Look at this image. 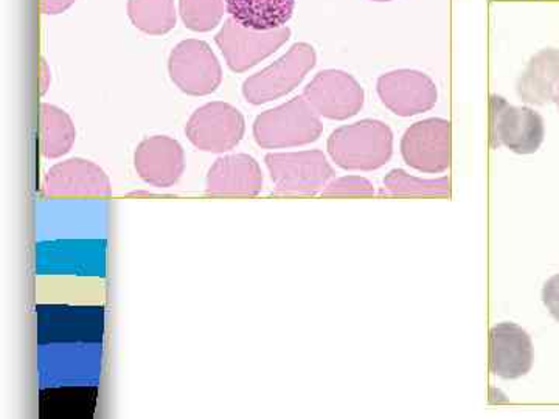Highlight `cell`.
<instances>
[{"mask_svg":"<svg viewBox=\"0 0 559 419\" xmlns=\"http://www.w3.org/2000/svg\"><path fill=\"white\" fill-rule=\"evenodd\" d=\"M326 148L342 170H380L392 159L393 132L384 121L360 120L334 131Z\"/></svg>","mask_w":559,"mask_h":419,"instance_id":"cell-1","label":"cell"},{"mask_svg":"<svg viewBox=\"0 0 559 419\" xmlns=\"http://www.w3.org/2000/svg\"><path fill=\"white\" fill-rule=\"evenodd\" d=\"M322 132V120L304 95L260 113L253 123V139L264 149L310 145Z\"/></svg>","mask_w":559,"mask_h":419,"instance_id":"cell-2","label":"cell"},{"mask_svg":"<svg viewBox=\"0 0 559 419\" xmlns=\"http://www.w3.org/2000/svg\"><path fill=\"white\" fill-rule=\"evenodd\" d=\"M314 47L297 43L274 64L249 76L242 84V95L253 106L266 105L290 94L316 68Z\"/></svg>","mask_w":559,"mask_h":419,"instance_id":"cell-3","label":"cell"},{"mask_svg":"<svg viewBox=\"0 0 559 419\" xmlns=\"http://www.w3.org/2000/svg\"><path fill=\"white\" fill-rule=\"evenodd\" d=\"M546 128L535 109L510 105L506 98H489V142L491 148L506 146L516 154H533L543 145Z\"/></svg>","mask_w":559,"mask_h":419,"instance_id":"cell-4","label":"cell"},{"mask_svg":"<svg viewBox=\"0 0 559 419\" xmlns=\"http://www.w3.org/2000/svg\"><path fill=\"white\" fill-rule=\"evenodd\" d=\"M264 161L278 193L314 194L334 178L333 167L319 149L271 153Z\"/></svg>","mask_w":559,"mask_h":419,"instance_id":"cell-5","label":"cell"},{"mask_svg":"<svg viewBox=\"0 0 559 419\" xmlns=\"http://www.w3.org/2000/svg\"><path fill=\"white\" fill-rule=\"evenodd\" d=\"M245 132L246 121L240 110L224 101L207 103L194 110L186 127L191 145L215 154L237 148Z\"/></svg>","mask_w":559,"mask_h":419,"instance_id":"cell-6","label":"cell"},{"mask_svg":"<svg viewBox=\"0 0 559 419\" xmlns=\"http://www.w3.org/2000/svg\"><path fill=\"white\" fill-rule=\"evenodd\" d=\"M170 79L183 94L205 97L223 83V69L207 43L187 39L173 49L168 61Z\"/></svg>","mask_w":559,"mask_h":419,"instance_id":"cell-7","label":"cell"},{"mask_svg":"<svg viewBox=\"0 0 559 419\" xmlns=\"http://www.w3.org/2000/svg\"><path fill=\"white\" fill-rule=\"evenodd\" d=\"M289 38L288 27L270 32L249 31L230 17L224 22L215 43L223 51L231 72L242 73L274 55Z\"/></svg>","mask_w":559,"mask_h":419,"instance_id":"cell-8","label":"cell"},{"mask_svg":"<svg viewBox=\"0 0 559 419\" xmlns=\"http://www.w3.org/2000/svg\"><path fill=\"white\" fill-rule=\"evenodd\" d=\"M401 156L411 168L428 175L451 167V123L426 119L412 124L401 140Z\"/></svg>","mask_w":559,"mask_h":419,"instance_id":"cell-9","label":"cell"},{"mask_svg":"<svg viewBox=\"0 0 559 419\" xmlns=\"http://www.w3.org/2000/svg\"><path fill=\"white\" fill-rule=\"evenodd\" d=\"M304 97L323 119L347 120L364 108L362 87L355 76L342 70H322L305 87Z\"/></svg>","mask_w":559,"mask_h":419,"instance_id":"cell-10","label":"cell"},{"mask_svg":"<svg viewBox=\"0 0 559 419\" xmlns=\"http://www.w3.org/2000/svg\"><path fill=\"white\" fill-rule=\"evenodd\" d=\"M377 89L385 108L400 117L428 112L439 100L436 83L418 70L400 69L384 73L378 80Z\"/></svg>","mask_w":559,"mask_h":419,"instance_id":"cell-11","label":"cell"},{"mask_svg":"<svg viewBox=\"0 0 559 419\" xmlns=\"http://www.w3.org/2000/svg\"><path fill=\"white\" fill-rule=\"evenodd\" d=\"M134 167L139 178L150 185L168 189L178 183L186 171V153L178 140L153 135L135 149Z\"/></svg>","mask_w":559,"mask_h":419,"instance_id":"cell-12","label":"cell"},{"mask_svg":"<svg viewBox=\"0 0 559 419\" xmlns=\"http://www.w3.org/2000/svg\"><path fill=\"white\" fill-rule=\"evenodd\" d=\"M533 367V344L527 331L503 322L489 333V369L502 380H518Z\"/></svg>","mask_w":559,"mask_h":419,"instance_id":"cell-13","label":"cell"},{"mask_svg":"<svg viewBox=\"0 0 559 419\" xmlns=\"http://www.w3.org/2000/svg\"><path fill=\"white\" fill-rule=\"evenodd\" d=\"M49 196H109L108 175L94 161L69 159L53 165L44 180Z\"/></svg>","mask_w":559,"mask_h":419,"instance_id":"cell-14","label":"cell"},{"mask_svg":"<svg viewBox=\"0 0 559 419\" xmlns=\"http://www.w3.org/2000/svg\"><path fill=\"white\" fill-rule=\"evenodd\" d=\"M205 187L215 196H257L263 190V172L252 156L230 154L212 165Z\"/></svg>","mask_w":559,"mask_h":419,"instance_id":"cell-15","label":"cell"},{"mask_svg":"<svg viewBox=\"0 0 559 419\" xmlns=\"http://www.w3.org/2000/svg\"><path fill=\"white\" fill-rule=\"evenodd\" d=\"M559 86V49L538 51L516 83L518 97L527 105L544 106L554 101Z\"/></svg>","mask_w":559,"mask_h":419,"instance_id":"cell-16","label":"cell"},{"mask_svg":"<svg viewBox=\"0 0 559 419\" xmlns=\"http://www.w3.org/2000/svg\"><path fill=\"white\" fill-rule=\"evenodd\" d=\"M227 13L249 31L270 32L285 27L296 0H224Z\"/></svg>","mask_w":559,"mask_h":419,"instance_id":"cell-17","label":"cell"},{"mask_svg":"<svg viewBox=\"0 0 559 419\" xmlns=\"http://www.w3.org/2000/svg\"><path fill=\"white\" fill-rule=\"evenodd\" d=\"M40 153L46 159H60L72 149L76 139L75 124L58 106L40 105Z\"/></svg>","mask_w":559,"mask_h":419,"instance_id":"cell-18","label":"cell"},{"mask_svg":"<svg viewBox=\"0 0 559 419\" xmlns=\"http://www.w3.org/2000/svg\"><path fill=\"white\" fill-rule=\"evenodd\" d=\"M128 16L140 32L167 35L176 27L175 0H128Z\"/></svg>","mask_w":559,"mask_h":419,"instance_id":"cell-19","label":"cell"},{"mask_svg":"<svg viewBox=\"0 0 559 419\" xmlns=\"http://www.w3.org/2000/svg\"><path fill=\"white\" fill-rule=\"evenodd\" d=\"M224 5V0H179V14L187 28L205 33L218 27Z\"/></svg>","mask_w":559,"mask_h":419,"instance_id":"cell-20","label":"cell"},{"mask_svg":"<svg viewBox=\"0 0 559 419\" xmlns=\"http://www.w3.org/2000/svg\"><path fill=\"white\" fill-rule=\"evenodd\" d=\"M451 182L448 178L418 179L404 170H392L385 176L384 190L389 194H450Z\"/></svg>","mask_w":559,"mask_h":419,"instance_id":"cell-21","label":"cell"},{"mask_svg":"<svg viewBox=\"0 0 559 419\" xmlns=\"http://www.w3.org/2000/svg\"><path fill=\"white\" fill-rule=\"evenodd\" d=\"M374 187L370 180L360 178V176H344V178L333 179L323 190L326 196H347V194H373Z\"/></svg>","mask_w":559,"mask_h":419,"instance_id":"cell-22","label":"cell"},{"mask_svg":"<svg viewBox=\"0 0 559 419\" xmlns=\"http://www.w3.org/2000/svg\"><path fill=\"white\" fill-rule=\"evenodd\" d=\"M543 301L549 310L551 318L559 322V274L547 279L543 289Z\"/></svg>","mask_w":559,"mask_h":419,"instance_id":"cell-23","label":"cell"},{"mask_svg":"<svg viewBox=\"0 0 559 419\" xmlns=\"http://www.w3.org/2000/svg\"><path fill=\"white\" fill-rule=\"evenodd\" d=\"M75 0H40V9L44 14H60L69 10Z\"/></svg>","mask_w":559,"mask_h":419,"instance_id":"cell-24","label":"cell"},{"mask_svg":"<svg viewBox=\"0 0 559 419\" xmlns=\"http://www.w3.org/2000/svg\"><path fill=\"white\" fill-rule=\"evenodd\" d=\"M40 72H43V76H40V94L44 95L50 86V70L47 68V62L44 60L43 64H40Z\"/></svg>","mask_w":559,"mask_h":419,"instance_id":"cell-25","label":"cell"},{"mask_svg":"<svg viewBox=\"0 0 559 419\" xmlns=\"http://www.w3.org/2000/svg\"><path fill=\"white\" fill-rule=\"evenodd\" d=\"M554 101H555V105H557V108L559 110V86H558V89H557V94H555Z\"/></svg>","mask_w":559,"mask_h":419,"instance_id":"cell-26","label":"cell"},{"mask_svg":"<svg viewBox=\"0 0 559 419\" xmlns=\"http://www.w3.org/2000/svg\"><path fill=\"white\" fill-rule=\"evenodd\" d=\"M374 2H390V0H374Z\"/></svg>","mask_w":559,"mask_h":419,"instance_id":"cell-27","label":"cell"}]
</instances>
